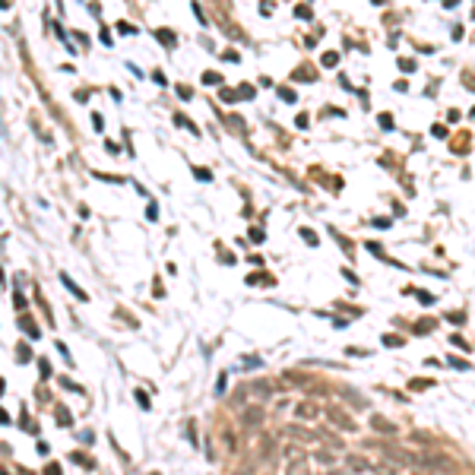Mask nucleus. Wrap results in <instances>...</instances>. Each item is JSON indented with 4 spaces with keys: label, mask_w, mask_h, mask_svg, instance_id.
<instances>
[{
    "label": "nucleus",
    "mask_w": 475,
    "mask_h": 475,
    "mask_svg": "<svg viewBox=\"0 0 475 475\" xmlns=\"http://www.w3.org/2000/svg\"><path fill=\"white\" fill-rule=\"evenodd\" d=\"M418 463H425V469H431V472H444V475L456 472V463L450 456H440V453H425Z\"/></svg>",
    "instance_id": "nucleus-1"
},
{
    "label": "nucleus",
    "mask_w": 475,
    "mask_h": 475,
    "mask_svg": "<svg viewBox=\"0 0 475 475\" xmlns=\"http://www.w3.org/2000/svg\"><path fill=\"white\" fill-rule=\"evenodd\" d=\"M326 415H330V421H333L336 428H342V431H355V421H352L349 415H345L342 409H330Z\"/></svg>",
    "instance_id": "nucleus-2"
},
{
    "label": "nucleus",
    "mask_w": 475,
    "mask_h": 475,
    "mask_svg": "<svg viewBox=\"0 0 475 475\" xmlns=\"http://www.w3.org/2000/svg\"><path fill=\"white\" fill-rule=\"evenodd\" d=\"M384 453H386L390 459H396V463H406V466H415V463H418V459L412 456V453L399 450V447H384Z\"/></svg>",
    "instance_id": "nucleus-3"
},
{
    "label": "nucleus",
    "mask_w": 475,
    "mask_h": 475,
    "mask_svg": "<svg viewBox=\"0 0 475 475\" xmlns=\"http://www.w3.org/2000/svg\"><path fill=\"white\" fill-rule=\"evenodd\" d=\"M295 415H298L301 421H314L320 412H317V406H314V403H298V406H295Z\"/></svg>",
    "instance_id": "nucleus-4"
},
{
    "label": "nucleus",
    "mask_w": 475,
    "mask_h": 475,
    "mask_svg": "<svg viewBox=\"0 0 475 475\" xmlns=\"http://www.w3.org/2000/svg\"><path fill=\"white\" fill-rule=\"evenodd\" d=\"M345 463H349L352 472H371V463H367L364 456H358V453H349V459H345Z\"/></svg>",
    "instance_id": "nucleus-5"
},
{
    "label": "nucleus",
    "mask_w": 475,
    "mask_h": 475,
    "mask_svg": "<svg viewBox=\"0 0 475 475\" xmlns=\"http://www.w3.org/2000/svg\"><path fill=\"white\" fill-rule=\"evenodd\" d=\"M241 421H244V428H257L260 421H263V412H260V409H244Z\"/></svg>",
    "instance_id": "nucleus-6"
},
{
    "label": "nucleus",
    "mask_w": 475,
    "mask_h": 475,
    "mask_svg": "<svg viewBox=\"0 0 475 475\" xmlns=\"http://www.w3.org/2000/svg\"><path fill=\"white\" fill-rule=\"evenodd\" d=\"M371 428H374V431H384V434H396V425H393V421H386V418H380V415L371 418Z\"/></svg>",
    "instance_id": "nucleus-7"
},
{
    "label": "nucleus",
    "mask_w": 475,
    "mask_h": 475,
    "mask_svg": "<svg viewBox=\"0 0 475 475\" xmlns=\"http://www.w3.org/2000/svg\"><path fill=\"white\" fill-rule=\"evenodd\" d=\"M60 279H64V285H67V289H70V292H73V295H76L79 301H86V292H83V289H79V285H76V282H73V279H70V276H67V272H64V276H60Z\"/></svg>",
    "instance_id": "nucleus-8"
},
{
    "label": "nucleus",
    "mask_w": 475,
    "mask_h": 475,
    "mask_svg": "<svg viewBox=\"0 0 475 475\" xmlns=\"http://www.w3.org/2000/svg\"><path fill=\"white\" fill-rule=\"evenodd\" d=\"M156 38L165 45V48H175V35H171L168 29H158V32H156Z\"/></svg>",
    "instance_id": "nucleus-9"
},
{
    "label": "nucleus",
    "mask_w": 475,
    "mask_h": 475,
    "mask_svg": "<svg viewBox=\"0 0 475 475\" xmlns=\"http://www.w3.org/2000/svg\"><path fill=\"white\" fill-rule=\"evenodd\" d=\"M320 64H323L326 70H330V67H336V64H339V54H336V51H326V54L320 57Z\"/></svg>",
    "instance_id": "nucleus-10"
},
{
    "label": "nucleus",
    "mask_w": 475,
    "mask_h": 475,
    "mask_svg": "<svg viewBox=\"0 0 475 475\" xmlns=\"http://www.w3.org/2000/svg\"><path fill=\"white\" fill-rule=\"evenodd\" d=\"M285 434H292V437H304V440H314V434H307V431H301L298 425H289L285 428Z\"/></svg>",
    "instance_id": "nucleus-11"
},
{
    "label": "nucleus",
    "mask_w": 475,
    "mask_h": 475,
    "mask_svg": "<svg viewBox=\"0 0 475 475\" xmlns=\"http://www.w3.org/2000/svg\"><path fill=\"white\" fill-rule=\"evenodd\" d=\"M285 475H307V466L304 463H292L289 469H285Z\"/></svg>",
    "instance_id": "nucleus-12"
},
{
    "label": "nucleus",
    "mask_w": 475,
    "mask_h": 475,
    "mask_svg": "<svg viewBox=\"0 0 475 475\" xmlns=\"http://www.w3.org/2000/svg\"><path fill=\"white\" fill-rule=\"evenodd\" d=\"M117 32H120V35H136V25H130V23H117Z\"/></svg>",
    "instance_id": "nucleus-13"
},
{
    "label": "nucleus",
    "mask_w": 475,
    "mask_h": 475,
    "mask_svg": "<svg viewBox=\"0 0 475 475\" xmlns=\"http://www.w3.org/2000/svg\"><path fill=\"white\" fill-rule=\"evenodd\" d=\"M231 475H253V463H241Z\"/></svg>",
    "instance_id": "nucleus-14"
},
{
    "label": "nucleus",
    "mask_w": 475,
    "mask_h": 475,
    "mask_svg": "<svg viewBox=\"0 0 475 475\" xmlns=\"http://www.w3.org/2000/svg\"><path fill=\"white\" fill-rule=\"evenodd\" d=\"M295 16H298V19H311V10L301 3V6H295Z\"/></svg>",
    "instance_id": "nucleus-15"
},
{
    "label": "nucleus",
    "mask_w": 475,
    "mask_h": 475,
    "mask_svg": "<svg viewBox=\"0 0 475 475\" xmlns=\"http://www.w3.org/2000/svg\"><path fill=\"white\" fill-rule=\"evenodd\" d=\"M203 83H212V86H216V83H222V76H219V73H203Z\"/></svg>",
    "instance_id": "nucleus-16"
},
{
    "label": "nucleus",
    "mask_w": 475,
    "mask_h": 475,
    "mask_svg": "<svg viewBox=\"0 0 475 475\" xmlns=\"http://www.w3.org/2000/svg\"><path fill=\"white\" fill-rule=\"evenodd\" d=\"M279 98H282V102H295V92H292V89H279Z\"/></svg>",
    "instance_id": "nucleus-17"
},
{
    "label": "nucleus",
    "mask_w": 475,
    "mask_h": 475,
    "mask_svg": "<svg viewBox=\"0 0 475 475\" xmlns=\"http://www.w3.org/2000/svg\"><path fill=\"white\" fill-rule=\"evenodd\" d=\"M317 459H320V463H330V466H333V453H326V450H317Z\"/></svg>",
    "instance_id": "nucleus-18"
},
{
    "label": "nucleus",
    "mask_w": 475,
    "mask_h": 475,
    "mask_svg": "<svg viewBox=\"0 0 475 475\" xmlns=\"http://www.w3.org/2000/svg\"><path fill=\"white\" fill-rule=\"evenodd\" d=\"M193 175H197L200 181H209V178H212V175H209V171H206V168H193Z\"/></svg>",
    "instance_id": "nucleus-19"
},
{
    "label": "nucleus",
    "mask_w": 475,
    "mask_h": 475,
    "mask_svg": "<svg viewBox=\"0 0 475 475\" xmlns=\"http://www.w3.org/2000/svg\"><path fill=\"white\" fill-rule=\"evenodd\" d=\"M399 67H403L406 73H412V70H415V60H399Z\"/></svg>",
    "instance_id": "nucleus-20"
},
{
    "label": "nucleus",
    "mask_w": 475,
    "mask_h": 475,
    "mask_svg": "<svg viewBox=\"0 0 475 475\" xmlns=\"http://www.w3.org/2000/svg\"><path fill=\"white\" fill-rule=\"evenodd\" d=\"M250 241H253V244H260V241H263V231L253 228V231H250Z\"/></svg>",
    "instance_id": "nucleus-21"
},
{
    "label": "nucleus",
    "mask_w": 475,
    "mask_h": 475,
    "mask_svg": "<svg viewBox=\"0 0 475 475\" xmlns=\"http://www.w3.org/2000/svg\"><path fill=\"white\" fill-rule=\"evenodd\" d=\"M425 386H431L428 380H412V390H425Z\"/></svg>",
    "instance_id": "nucleus-22"
},
{
    "label": "nucleus",
    "mask_w": 475,
    "mask_h": 475,
    "mask_svg": "<svg viewBox=\"0 0 475 475\" xmlns=\"http://www.w3.org/2000/svg\"><path fill=\"white\" fill-rule=\"evenodd\" d=\"M45 472H48V475H60V469H57L54 463H51V466H48V469H45Z\"/></svg>",
    "instance_id": "nucleus-23"
},
{
    "label": "nucleus",
    "mask_w": 475,
    "mask_h": 475,
    "mask_svg": "<svg viewBox=\"0 0 475 475\" xmlns=\"http://www.w3.org/2000/svg\"><path fill=\"white\" fill-rule=\"evenodd\" d=\"M459 3V0H444V6H456Z\"/></svg>",
    "instance_id": "nucleus-24"
},
{
    "label": "nucleus",
    "mask_w": 475,
    "mask_h": 475,
    "mask_svg": "<svg viewBox=\"0 0 475 475\" xmlns=\"http://www.w3.org/2000/svg\"><path fill=\"white\" fill-rule=\"evenodd\" d=\"M326 475H345V472H326Z\"/></svg>",
    "instance_id": "nucleus-25"
},
{
    "label": "nucleus",
    "mask_w": 475,
    "mask_h": 475,
    "mask_svg": "<svg viewBox=\"0 0 475 475\" xmlns=\"http://www.w3.org/2000/svg\"><path fill=\"white\" fill-rule=\"evenodd\" d=\"M0 393H3V380H0Z\"/></svg>",
    "instance_id": "nucleus-26"
},
{
    "label": "nucleus",
    "mask_w": 475,
    "mask_h": 475,
    "mask_svg": "<svg viewBox=\"0 0 475 475\" xmlns=\"http://www.w3.org/2000/svg\"><path fill=\"white\" fill-rule=\"evenodd\" d=\"M374 3H384V0H374Z\"/></svg>",
    "instance_id": "nucleus-27"
},
{
    "label": "nucleus",
    "mask_w": 475,
    "mask_h": 475,
    "mask_svg": "<svg viewBox=\"0 0 475 475\" xmlns=\"http://www.w3.org/2000/svg\"><path fill=\"white\" fill-rule=\"evenodd\" d=\"M393 475H403V472H393Z\"/></svg>",
    "instance_id": "nucleus-28"
},
{
    "label": "nucleus",
    "mask_w": 475,
    "mask_h": 475,
    "mask_svg": "<svg viewBox=\"0 0 475 475\" xmlns=\"http://www.w3.org/2000/svg\"><path fill=\"white\" fill-rule=\"evenodd\" d=\"M472 117H475V108H472Z\"/></svg>",
    "instance_id": "nucleus-29"
},
{
    "label": "nucleus",
    "mask_w": 475,
    "mask_h": 475,
    "mask_svg": "<svg viewBox=\"0 0 475 475\" xmlns=\"http://www.w3.org/2000/svg\"><path fill=\"white\" fill-rule=\"evenodd\" d=\"M472 19H475V13H472Z\"/></svg>",
    "instance_id": "nucleus-30"
}]
</instances>
